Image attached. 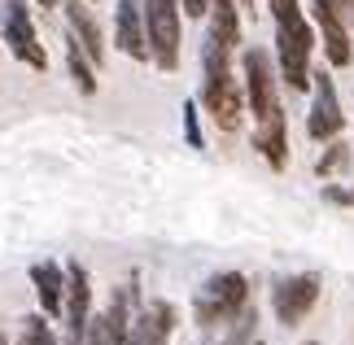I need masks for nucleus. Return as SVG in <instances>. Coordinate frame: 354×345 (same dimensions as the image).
Returning <instances> with one entry per match:
<instances>
[{"mask_svg": "<svg viewBox=\"0 0 354 345\" xmlns=\"http://www.w3.org/2000/svg\"><path fill=\"white\" fill-rule=\"evenodd\" d=\"M66 66H71V79L79 84V92L84 96H92L97 92V75H92V57L84 48H79V39H71L66 35Z\"/></svg>", "mask_w": 354, "mask_h": 345, "instance_id": "4468645a", "label": "nucleus"}, {"mask_svg": "<svg viewBox=\"0 0 354 345\" xmlns=\"http://www.w3.org/2000/svg\"><path fill=\"white\" fill-rule=\"evenodd\" d=\"M236 5H250V0H236Z\"/></svg>", "mask_w": 354, "mask_h": 345, "instance_id": "b1692460", "label": "nucleus"}, {"mask_svg": "<svg viewBox=\"0 0 354 345\" xmlns=\"http://www.w3.org/2000/svg\"><path fill=\"white\" fill-rule=\"evenodd\" d=\"M180 5H184V13H188V18H206L214 0H180Z\"/></svg>", "mask_w": 354, "mask_h": 345, "instance_id": "6ab92c4d", "label": "nucleus"}, {"mask_svg": "<svg viewBox=\"0 0 354 345\" xmlns=\"http://www.w3.org/2000/svg\"><path fill=\"white\" fill-rule=\"evenodd\" d=\"M66 9V26H71V39H79V48L92 57V66H101L105 57V35H101V22L97 13L88 9V0H62Z\"/></svg>", "mask_w": 354, "mask_h": 345, "instance_id": "9b49d317", "label": "nucleus"}, {"mask_svg": "<svg viewBox=\"0 0 354 345\" xmlns=\"http://www.w3.org/2000/svg\"><path fill=\"white\" fill-rule=\"evenodd\" d=\"M302 345H319V341H302Z\"/></svg>", "mask_w": 354, "mask_h": 345, "instance_id": "5701e85b", "label": "nucleus"}, {"mask_svg": "<svg viewBox=\"0 0 354 345\" xmlns=\"http://www.w3.org/2000/svg\"><path fill=\"white\" fill-rule=\"evenodd\" d=\"M0 345H9V337H5V333H0Z\"/></svg>", "mask_w": 354, "mask_h": 345, "instance_id": "412c9836", "label": "nucleus"}, {"mask_svg": "<svg viewBox=\"0 0 354 345\" xmlns=\"http://www.w3.org/2000/svg\"><path fill=\"white\" fill-rule=\"evenodd\" d=\"M254 345H263V341H254Z\"/></svg>", "mask_w": 354, "mask_h": 345, "instance_id": "a878e982", "label": "nucleus"}, {"mask_svg": "<svg viewBox=\"0 0 354 345\" xmlns=\"http://www.w3.org/2000/svg\"><path fill=\"white\" fill-rule=\"evenodd\" d=\"M354 162V153H350V144L337 136V140H328L324 144V153H319V162H315V175L319 179H333V175H342L346 167Z\"/></svg>", "mask_w": 354, "mask_h": 345, "instance_id": "2eb2a0df", "label": "nucleus"}, {"mask_svg": "<svg viewBox=\"0 0 354 345\" xmlns=\"http://www.w3.org/2000/svg\"><path fill=\"white\" fill-rule=\"evenodd\" d=\"M18 345H62V341L53 337L48 315L39 310V315H26V319H22V337H18Z\"/></svg>", "mask_w": 354, "mask_h": 345, "instance_id": "dca6fc26", "label": "nucleus"}, {"mask_svg": "<svg viewBox=\"0 0 354 345\" xmlns=\"http://www.w3.org/2000/svg\"><path fill=\"white\" fill-rule=\"evenodd\" d=\"M114 44L131 62H149V35H145V0H118L114 9Z\"/></svg>", "mask_w": 354, "mask_h": 345, "instance_id": "9d476101", "label": "nucleus"}, {"mask_svg": "<svg viewBox=\"0 0 354 345\" xmlns=\"http://www.w3.org/2000/svg\"><path fill=\"white\" fill-rule=\"evenodd\" d=\"M310 92L315 101L306 109V136L315 144H328L346 131V114H342V96H337V84H333V71H315L310 75Z\"/></svg>", "mask_w": 354, "mask_h": 345, "instance_id": "6e6552de", "label": "nucleus"}, {"mask_svg": "<svg viewBox=\"0 0 354 345\" xmlns=\"http://www.w3.org/2000/svg\"><path fill=\"white\" fill-rule=\"evenodd\" d=\"M31 284H35L39 310H44L48 319H62V310H66V267H57V262H31Z\"/></svg>", "mask_w": 354, "mask_h": 345, "instance_id": "f8f14e48", "label": "nucleus"}, {"mask_svg": "<svg viewBox=\"0 0 354 345\" xmlns=\"http://www.w3.org/2000/svg\"><path fill=\"white\" fill-rule=\"evenodd\" d=\"M350 18H354V0H350Z\"/></svg>", "mask_w": 354, "mask_h": 345, "instance_id": "4be33fe9", "label": "nucleus"}, {"mask_svg": "<svg viewBox=\"0 0 354 345\" xmlns=\"http://www.w3.org/2000/svg\"><path fill=\"white\" fill-rule=\"evenodd\" d=\"M201 345H214V341H201Z\"/></svg>", "mask_w": 354, "mask_h": 345, "instance_id": "393cba45", "label": "nucleus"}, {"mask_svg": "<svg viewBox=\"0 0 354 345\" xmlns=\"http://www.w3.org/2000/svg\"><path fill=\"white\" fill-rule=\"evenodd\" d=\"M310 13H315V26H319L324 53H328V66H333V71H346V66L354 62V35L346 26V5H342V0H310Z\"/></svg>", "mask_w": 354, "mask_h": 345, "instance_id": "1a4fd4ad", "label": "nucleus"}, {"mask_svg": "<svg viewBox=\"0 0 354 345\" xmlns=\"http://www.w3.org/2000/svg\"><path fill=\"white\" fill-rule=\"evenodd\" d=\"M245 71V105L254 114V149L258 158L271 162V171L289 167V127H284V109H280V88H276V62L267 48H245L241 57Z\"/></svg>", "mask_w": 354, "mask_h": 345, "instance_id": "f257e3e1", "label": "nucleus"}, {"mask_svg": "<svg viewBox=\"0 0 354 345\" xmlns=\"http://www.w3.org/2000/svg\"><path fill=\"white\" fill-rule=\"evenodd\" d=\"M0 39H5V48L22 66L48 71V53H44V44H39V35H35V22H31V13H26V0H5V9H0Z\"/></svg>", "mask_w": 354, "mask_h": 345, "instance_id": "423d86ee", "label": "nucleus"}, {"mask_svg": "<svg viewBox=\"0 0 354 345\" xmlns=\"http://www.w3.org/2000/svg\"><path fill=\"white\" fill-rule=\"evenodd\" d=\"M324 201L328 205H354V184H324Z\"/></svg>", "mask_w": 354, "mask_h": 345, "instance_id": "a211bd4d", "label": "nucleus"}, {"mask_svg": "<svg viewBox=\"0 0 354 345\" xmlns=\"http://www.w3.org/2000/svg\"><path fill=\"white\" fill-rule=\"evenodd\" d=\"M319 288H324V284H319V275H315V271L280 275V280L271 284V315H276L284 328H297L310 310H315Z\"/></svg>", "mask_w": 354, "mask_h": 345, "instance_id": "0eeeda50", "label": "nucleus"}, {"mask_svg": "<svg viewBox=\"0 0 354 345\" xmlns=\"http://www.w3.org/2000/svg\"><path fill=\"white\" fill-rule=\"evenodd\" d=\"M245 306H250V280H245L241 271H219V275H210V280L197 288L193 319H197L201 333H214V328L232 324Z\"/></svg>", "mask_w": 354, "mask_h": 345, "instance_id": "20e7f679", "label": "nucleus"}, {"mask_svg": "<svg viewBox=\"0 0 354 345\" xmlns=\"http://www.w3.org/2000/svg\"><path fill=\"white\" fill-rule=\"evenodd\" d=\"M271 22H276V71L293 92L310 88V48H315V26H310L302 0H267Z\"/></svg>", "mask_w": 354, "mask_h": 345, "instance_id": "f03ea898", "label": "nucleus"}, {"mask_svg": "<svg viewBox=\"0 0 354 345\" xmlns=\"http://www.w3.org/2000/svg\"><path fill=\"white\" fill-rule=\"evenodd\" d=\"M35 5H39V9H53V5H62V0H35Z\"/></svg>", "mask_w": 354, "mask_h": 345, "instance_id": "aec40b11", "label": "nucleus"}, {"mask_svg": "<svg viewBox=\"0 0 354 345\" xmlns=\"http://www.w3.org/2000/svg\"><path fill=\"white\" fill-rule=\"evenodd\" d=\"M206 31L210 35H219L223 44H241V9H236V0H214L210 13H206Z\"/></svg>", "mask_w": 354, "mask_h": 345, "instance_id": "ddd939ff", "label": "nucleus"}, {"mask_svg": "<svg viewBox=\"0 0 354 345\" xmlns=\"http://www.w3.org/2000/svg\"><path fill=\"white\" fill-rule=\"evenodd\" d=\"M184 140L193 149H206L201 140V118H197V101H184Z\"/></svg>", "mask_w": 354, "mask_h": 345, "instance_id": "f3484780", "label": "nucleus"}, {"mask_svg": "<svg viewBox=\"0 0 354 345\" xmlns=\"http://www.w3.org/2000/svg\"><path fill=\"white\" fill-rule=\"evenodd\" d=\"M201 105L210 109V118L219 122L223 131L241 127L245 92L236 88V75H232V44H223V39L210 35V31L201 39Z\"/></svg>", "mask_w": 354, "mask_h": 345, "instance_id": "7ed1b4c3", "label": "nucleus"}, {"mask_svg": "<svg viewBox=\"0 0 354 345\" xmlns=\"http://www.w3.org/2000/svg\"><path fill=\"white\" fill-rule=\"evenodd\" d=\"M180 18L184 5L180 0H145V35H149V62L162 75H171L180 66Z\"/></svg>", "mask_w": 354, "mask_h": 345, "instance_id": "39448f33", "label": "nucleus"}]
</instances>
